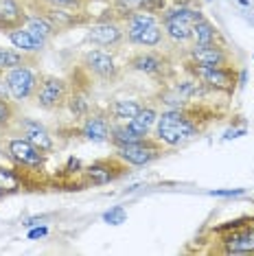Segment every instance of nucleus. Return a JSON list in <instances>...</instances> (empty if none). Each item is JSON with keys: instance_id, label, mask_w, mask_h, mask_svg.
I'll list each match as a JSON object with an SVG mask.
<instances>
[{"instance_id": "obj_1", "label": "nucleus", "mask_w": 254, "mask_h": 256, "mask_svg": "<svg viewBox=\"0 0 254 256\" xmlns=\"http://www.w3.org/2000/svg\"><path fill=\"white\" fill-rule=\"evenodd\" d=\"M200 132L202 127L198 118L186 106L169 108L166 112L158 114V120H156V138L166 147H182L193 138H198Z\"/></svg>"}, {"instance_id": "obj_2", "label": "nucleus", "mask_w": 254, "mask_h": 256, "mask_svg": "<svg viewBox=\"0 0 254 256\" xmlns=\"http://www.w3.org/2000/svg\"><path fill=\"white\" fill-rule=\"evenodd\" d=\"M125 40L130 44L145 46V48H156L164 42V28L160 24L158 14L152 11H136L130 18L123 20Z\"/></svg>"}, {"instance_id": "obj_3", "label": "nucleus", "mask_w": 254, "mask_h": 256, "mask_svg": "<svg viewBox=\"0 0 254 256\" xmlns=\"http://www.w3.org/2000/svg\"><path fill=\"white\" fill-rule=\"evenodd\" d=\"M204 18L202 9L188 7V4H178V7L166 9L162 16H160V24L164 28V38L173 40L178 44L190 42V36H193V26Z\"/></svg>"}, {"instance_id": "obj_4", "label": "nucleus", "mask_w": 254, "mask_h": 256, "mask_svg": "<svg viewBox=\"0 0 254 256\" xmlns=\"http://www.w3.org/2000/svg\"><path fill=\"white\" fill-rule=\"evenodd\" d=\"M232 226H222L217 232H226L222 238L224 254H254V219L230 221Z\"/></svg>"}, {"instance_id": "obj_5", "label": "nucleus", "mask_w": 254, "mask_h": 256, "mask_svg": "<svg viewBox=\"0 0 254 256\" xmlns=\"http://www.w3.org/2000/svg\"><path fill=\"white\" fill-rule=\"evenodd\" d=\"M190 70H193L195 79L202 81L206 90H217V92H226L232 94L239 79L232 66H195L190 64Z\"/></svg>"}, {"instance_id": "obj_6", "label": "nucleus", "mask_w": 254, "mask_h": 256, "mask_svg": "<svg viewBox=\"0 0 254 256\" xmlns=\"http://www.w3.org/2000/svg\"><path fill=\"white\" fill-rule=\"evenodd\" d=\"M164 154L162 149V142L158 138H142L138 142H132V144H125V147H116V158L123 160L125 164L130 166H147L156 162L160 156Z\"/></svg>"}, {"instance_id": "obj_7", "label": "nucleus", "mask_w": 254, "mask_h": 256, "mask_svg": "<svg viewBox=\"0 0 254 256\" xmlns=\"http://www.w3.org/2000/svg\"><path fill=\"white\" fill-rule=\"evenodd\" d=\"M4 81H7L9 96L14 98V101L22 103V101L33 98V94H36V90H38V84H40V77L26 64H22V66H16L4 72Z\"/></svg>"}, {"instance_id": "obj_8", "label": "nucleus", "mask_w": 254, "mask_h": 256, "mask_svg": "<svg viewBox=\"0 0 254 256\" xmlns=\"http://www.w3.org/2000/svg\"><path fill=\"white\" fill-rule=\"evenodd\" d=\"M86 40L92 46H99V48H116L123 44L125 40V28H123V20H96L94 24H90Z\"/></svg>"}, {"instance_id": "obj_9", "label": "nucleus", "mask_w": 254, "mask_h": 256, "mask_svg": "<svg viewBox=\"0 0 254 256\" xmlns=\"http://www.w3.org/2000/svg\"><path fill=\"white\" fill-rule=\"evenodd\" d=\"M68 98V84L60 77H40L38 90L33 94V101H36L38 108L42 110H60Z\"/></svg>"}, {"instance_id": "obj_10", "label": "nucleus", "mask_w": 254, "mask_h": 256, "mask_svg": "<svg viewBox=\"0 0 254 256\" xmlns=\"http://www.w3.org/2000/svg\"><path fill=\"white\" fill-rule=\"evenodd\" d=\"M7 156L16 166L40 171L44 168V151H40L28 138H9L7 140Z\"/></svg>"}, {"instance_id": "obj_11", "label": "nucleus", "mask_w": 254, "mask_h": 256, "mask_svg": "<svg viewBox=\"0 0 254 256\" xmlns=\"http://www.w3.org/2000/svg\"><path fill=\"white\" fill-rule=\"evenodd\" d=\"M84 66L86 70L92 72L94 77H99L103 81H114L118 77V66L114 55L106 48H92L84 55Z\"/></svg>"}, {"instance_id": "obj_12", "label": "nucleus", "mask_w": 254, "mask_h": 256, "mask_svg": "<svg viewBox=\"0 0 254 256\" xmlns=\"http://www.w3.org/2000/svg\"><path fill=\"white\" fill-rule=\"evenodd\" d=\"M86 182L101 186V184H110L114 180H118L125 173V162L118 160L114 156L112 160H99V162H92V164L86 168Z\"/></svg>"}, {"instance_id": "obj_13", "label": "nucleus", "mask_w": 254, "mask_h": 256, "mask_svg": "<svg viewBox=\"0 0 254 256\" xmlns=\"http://www.w3.org/2000/svg\"><path fill=\"white\" fill-rule=\"evenodd\" d=\"M188 57L190 64H195V66H230V55L219 42L193 44V48L188 50Z\"/></svg>"}, {"instance_id": "obj_14", "label": "nucleus", "mask_w": 254, "mask_h": 256, "mask_svg": "<svg viewBox=\"0 0 254 256\" xmlns=\"http://www.w3.org/2000/svg\"><path fill=\"white\" fill-rule=\"evenodd\" d=\"M82 136L86 140L92 142H108L110 140V134H112V118L108 114H88L82 123Z\"/></svg>"}, {"instance_id": "obj_15", "label": "nucleus", "mask_w": 254, "mask_h": 256, "mask_svg": "<svg viewBox=\"0 0 254 256\" xmlns=\"http://www.w3.org/2000/svg\"><path fill=\"white\" fill-rule=\"evenodd\" d=\"M28 11L22 0H0V31L9 33L24 24Z\"/></svg>"}, {"instance_id": "obj_16", "label": "nucleus", "mask_w": 254, "mask_h": 256, "mask_svg": "<svg viewBox=\"0 0 254 256\" xmlns=\"http://www.w3.org/2000/svg\"><path fill=\"white\" fill-rule=\"evenodd\" d=\"M130 66H132V70H136V72L149 74V77H160V74L166 72L169 62H166L160 53H152V50H147V53H138V55L132 57Z\"/></svg>"}, {"instance_id": "obj_17", "label": "nucleus", "mask_w": 254, "mask_h": 256, "mask_svg": "<svg viewBox=\"0 0 254 256\" xmlns=\"http://www.w3.org/2000/svg\"><path fill=\"white\" fill-rule=\"evenodd\" d=\"M7 36V40L11 44H14V48H18L20 53H42V48L46 46V42H42L40 38H36L33 33H28L24 26H20V28H14V31H9V33H4Z\"/></svg>"}, {"instance_id": "obj_18", "label": "nucleus", "mask_w": 254, "mask_h": 256, "mask_svg": "<svg viewBox=\"0 0 254 256\" xmlns=\"http://www.w3.org/2000/svg\"><path fill=\"white\" fill-rule=\"evenodd\" d=\"M22 26H24L28 33H33L36 38H40L42 42H48V40L57 33V28L53 26V22L46 18L40 9L31 11V14L26 16V20H24V24H22Z\"/></svg>"}, {"instance_id": "obj_19", "label": "nucleus", "mask_w": 254, "mask_h": 256, "mask_svg": "<svg viewBox=\"0 0 254 256\" xmlns=\"http://www.w3.org/2000/svg\"><path fill=\"white\" fill-rule=\"evenodd\" d=\"M42 14L53 22V26L57 28V33L64 31V28H70L74 24H82L84 22V14H77V11H66V9H53V7H36Z\"/></svg>"}, {"instance_id": "obj_20", "label": "nucleus", "mask_w": 254, "mask_h": 256, "mask_svg": "<svg viewBox=\"0 0 254 256\" xmlns=\"http://www.w3.org/2000/svg\"><path fill=\"white\" fill-rule=\"evenodd\" d=\"M140 108V103L132 101V98H116V101L110 103L108 116H112V123H130Z\"/></svg>"}, {"instance_id": "obj_21", "label": "nucleus", "mask_w": 254, "mask_h": 256, "mask_svg": "<svg viewBox=\"0 0 254 256\" xmlns=\"http://www.w3.org/2000/svg\"><path fill=\"white\" fill-rule=\"evenodd\" d=\"M24 127V138H28L40 151H44V154H50V151L55 149V142H53V136H50L48 132L44 130L42 125L38 123H31V120H24L22 123Z\"/></svg>"}, {"instance_id": "obj_22", "label": "nucleus", "mask_w": 254, "mask_h": 256, "mask_svg": "<svg viewBox=\"0 0 254 256\" xmlns=\"http://www.w3.org/2000/svg\"><path fill=\"white\" fill-rule=\"evenodd\" d=\"M156 120H158V112H156L154 108H140L138 110V114L134 116V118L127 123V127H130L134 134H138L140 138H147L149 132L156 127Z\"/></svg>"}, {"instance_id": "obj_23", "label": "nucleus", "mask_w": 254, "mask_h": 256, "mask_svg": "<svg viewBox=\"0 0 254 256\" xmlns=\"http://www.w3.org/2000/svg\"><path fill=\"white\" fill-rule=\"evenodd\" d=\"M217 40H219V31L210 20L202 18L198 24L193 26V36H190V42L193 44H212V42H217Z\"/></svg>"}, {"instance_id": "obj_24", "label": "nucleus", "mask_w": 254, "mask_h": 256, "mask_svg": "<svg viewBox=\"0 0 254 256\" xmlns=\"http://www.w3.org/2000/svg\"><path fill=\"white\" fill-rule=\"evenodd\" d=\"M22 188V178L18 171L14 168L0 164V193L2 195H11V193H18Z\"/></svg>"}, {"instance_id": "obj_25", "label": "nucleus", "mask_w": 254, "mask_h": 256, "mask_svg": "<svg viewBox=\"0 0 254 256\" xmlns=\"http://www.w3.org/2000/svg\"><path fill=\"white\" fill-rule=\"evenodd\" d=\"M110 140H112L114 147H125V144L138 142L142 140L138 134H134L127 127V123H112V134H110Z\"/></svg>"}, {"instance_id": "obj_26", "label": "nucleus", "mask_w": 254, "mask_h": 256, "mask_svg": "<svg viewBox=\"0 0 254 256\" xmlns=\"http://www.w3.org/2000/svg\"><path fill=\"white\" fill-rule=\"evenodd\" d=\"M31 7H53V9H66V11L84 14L86 7H88V0H38Z\"/></svg>"}, {"instance_id": "obj_27", "label": "nucleus", "mask_w": 254, "mask_h": 256, "mask_svg": "<svg viewBox=\"0 0 254 256\" xmlns=\"http://www.w3.org/2000/svg\"><path fill=\"white\" fill-rule=\"evenodd\" d=\"M26 64L24 53H20L18 48H2L0 46V72H7L16 66H22Z\"/></svg>"}, {"instance_id": "obj_28", "label": "nucleus", "mask_w": 254, "mask_h": 256, "mask_svg": "<svg viewBox=\"0 0 254 256\" xmlns=\"http://www.w3.org/2000/svg\"><path fill=\"white\" fill-rule=\"evenodd\" d=\"M68 108H70L72 116H77V118H86V116L90 114V103H88V94L86 92H79L74 90L70 96L66 98Z\"/></svg>"}, {"instance_id": "obj_29", "label": "nucleus", "mask_w": 254, "mask_h": 256, "mask_svg": "<svg viewBox=\"0 0 254 256\" xmlns=\"http://www.w3.org/2000/svg\"><path fill=\"white\" fill-rule=\"evenodd\" d=\"M142 4L145 0H114V14L118 20H125L136 11H142Z\"/></svg>"}, {"instance_id": "obj_30", "label": "nucleus", "mask_w": 254, "mask_h": 256, "mask_svg": "<svg viewBox=\"0 0 254 256\" xmlns=\"http://www.w3.org/2000/svg\"><path fill=\"white\" fill-rule=\"evenodd\" d=\"M125 219H127V212H125L123 206H114L103 214V221H108L110 226H118V224H123Z\"/></svg>"}, {"instance_id": "obj_31", "label": "nucleus", "mask_w": 254, "mask_h": 256, "mask_svg": "<svg viewBox=\"0 0 254 256\" xmlns=\"http://www.w3.org/2000/svg\"><path fill=\"white\" fill-rule=\"evenodd\" d=\"M14 118V108L7 98H0V130H4Z\"/></svg>"}, {"instance_id": "obj_32", "label": "nucleus", "mask_w": 254, "mask_h": 256, "mask_svg": "<svg viewBox=\"0 0 254 256\" xmlns=\"http://www.w3.org/2000/svg\"><path fill=\"white\" fill-rule=\"evenodd\" d=\"M244 188H234V190H212L210 195H217V197H234V195H241Z\"/></svg>"}, {"instance_id": "obj_33", "label": "nucleus", "mask_w": 254, "mask_h": 256, "mask_svg": "<svg viewBox=\"0 0 254 256\" xmlns=\"http://www.w3.org/2000/svg\"><path fill=\"white\" fill-rule=\"evenodd\" d=\"M46 234H48L46 226H40V228H36V230L28 232V238H40V236H46Z\"/></svg>"}, {"instance_id": "obj_34", "label": "nucleus", "mask_w": 254, "mask_h": 256, "mask_svg": "<svg viewBox=\"0 0 254 256\" xmlns=\"http://www.w3.org/2000/svg\"><path fill=\"white\" fill-rule=\"evenodd\" d=\"M42 221H44V217H31V219L24 221V226H26V228H33V226H40Z\"/></svg>"}, {"instance_id": "obj_35", "label": "nucleus", "mask_w": 254, "mask_h": 256, "mask_svg": "<svg viewBox=\"0 0 254 256\" xmlns=\"http://www.w3.org/2000/svg\"><path fill=\"white\" fill-rule=\"evenodd\" d=\"M22 2H24V4H36L38 0H22Z\"/></svg>"}, {"instance_id": "obj_36", "label": "nucleus", "mask_w": 254, "mask_h": 256, "mask_svg": "<svg viewBox=\"0 0 254 256\" xmlns=\"http://www.w3.org/2000/svg\"><path fill=\"white\" fill-rule=\"evenodd\" d=\"M0 197H2V193H0Z\"/></svg>"}, {"instance_id": "obj_37", "label": "nucleus", "mask_w": 254, "mask_h": 256, "mask_svg": "<svg viewBox=\"0 0 254 256\" xmlns=\"http://www.w3.org/2000/svg\"><path fill=\"white\" fill-rule=\"evenodd\" d=\"M88 2H90V0H88Z\"/></svg>"}]
</instances>
